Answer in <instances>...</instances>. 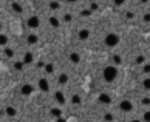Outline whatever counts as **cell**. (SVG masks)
I'll return each mask as SVG.
<instances>
[{"label": "cell", "mask_w": 150, "mask_h": 122, "mask_svg": "<svg viewBox=\"0 0 150 122\" xmlns=\"http://www.w3.org/2000/svg\"><path fill=\"white\" fill-rule=\"evenodd\" d=\"M53 71H54V65H53V64H47V66H45V73L51 74Z\"/></svg>", "instance_id": "19"}, {"label": "cell", "mask_w": 150, "mask_h": 122, "mask_svg": "<svg viewBox=\"0 0 150 122\" xmlns=\"http://www.w3.org/2000/svg\"><path fill=\"white\" fill-rule=\"evenodd\" d=\"M68 82V74L67 73H62L61 76H59V84L61 85H65Z\"/></svg>", "instance_id": "12"}, {"label": "cell", "mask_w": 150, "mask_h": 122, "mask_svg": "<svg viewBox=\"0 0 150 122\" xmlns=\"http://www.w3.org/2000/svg\"><path fill=\"white\" fill-rule=\"evenodd\" d=\"M142 22H144V23H150V12H145V14H144Z\"/></svg>", "instance_id": "27"}, {"label": "cell", "mask_w": 150, "mask_h": 122, "mask_svg": "<svg viewBox=\"0 0 150 122\" xmlns=\"http://www.w3.org/2000/svg\"><path fill=\"white\" fill-rule=\"evenodd\" d=\"M39 88H40V91H43V93H48L50 91V85H48V80L47 79H39Z\"/></svg>", "instance_id": "7"}, {"label": "cell", "mask_w": 150, "mask_h": 122, "mask_svg": "<svg viewBox=\"0 0 150 122\" xmlns=\"http://www.w3.org/2000/svg\"><path fill=\"white\" fill-rule=\"evenodd\" d=\"M142 103L144 105H150V99L149 97H142Z\"/></svg>", "instance_id": "33"}, {"label": "cell", "mask_w": 150, "mask_h": 122, "mask_svg": "<svg viewBox=\"0 0 150 122\" xmlns=\"http://www.w3.org/2000/svg\"><path fill=\"white\" fill-rule=\"evenodd\" d=\"M113 119H115V117H113L111 113H105V114H104V121L105 122H113Z\"/></svg>", "instance_id": "20"}, {"label": "cell", "mask_w": 150, "mask_h": 122, "mask_svg": "<svg viewBox=\"0 0 150 122\" xmlns=\"http://www.w3.org/2000/svg\"><path fill=\"white\" fill-rule=\"evenodd\" d=\"M125 17H127V19H133V17H135V14H133V12H127V14H125Z\"/></svg>", "instance_id": "34"}, {"label": "cell", "mask_w": 150, "mask_h": 122, "mask_svg": "<svg viewBox=\"0 0 150 122\" xmlns=\"http://www.w3.org/2000/svg\"><path fill=\"white\" fill-rule=\"evenodd\" d=\"M50 25H51L53 28H59L61 22H59V19H56V17H50Z\"/></svg>", "instance_id": "14"}, {"label": "cell", "mask_w": 150, "mask_h": 122, "mask_svg": "<svg viewBox=\"0 0 150 122\" xmlns=\"http://www.w3.org/2000/svg\"><path fill=\"white\" fill-rule=\"evenodd\" d=\"M34 91V87L31 84H25V85H22V88H20V93L23 94V96H30V94H33Z\"/></svg>", "instance_id": "5"}, {"label": "cell", "mask_w": 150, "mask_h": 122, "mask_svg": "<svg viewBox=\"0 0 150 122\" xmlns=\"http://www.w3.org/2000/svg\"><path fill=\"white\" fill-rule=\"evenodd\" d=\"M85 122H92V121H85Z\"/></svg>", "instance_id": "40"}, {"label": "cell", "mask_w": 150, "mask_h": 122, "mask_svg": "<svg viewBox=\"0 0 150 122\" xmlns=\"http://www.w3.org/2000/svg\"><path fill=\"white\" fill-rule=\"evenodd\" d=\"M142 73H150V64L144 65V68H142Z\"/></svg>", "instance_id": "32"}, {"label": "cell", "mask_w": 150, "mask_h": 122, "mask_svg": "<svg viewBox=\"0 0 150 122\" xmlns=\"http://www.w3.org/2000/svg\"><path fill=\"white\" fill-rule=\"evenodd\" d=\"M71 19H73L71 14H65V16H63V22H71Z\"/></svg>", "instance_id": "31"}, {"label": "cell", "mask_w": 150, "mask_h": 122, "mask_svg": "<svg viewBox=\"0 0 150 122\" xmlns=\"http://www.w3.org/2000/svg\"><path fill=\"white\" fill-rule=\"evenodd\" d=\"M54 99H56L59 103H65V102H67L65 94H63L62 91H56V93H54Z\"/></svg>", "instance_id": "10"}, {"label": "cell", "mask_w": 150, "mask_h": 122, "mask_svg": "<svg viewBox=\"0 0 150 122\" xmlns=\"http://www.w3.org/2000/svg\"><path fill=\"white\" fill-rule=\"evenodd\" d=\"M50 8H51V10H59V8H61V3L59 2H51L50 3Z\"/></svg>", "instance_id": "25"}, {"label": "cell", "mask_w": 150, "mask_h": 122, "mask_svg": "<svg viewBox=\"0 0 150 122\" xmlns=\"http://www.w3.org/2000/svg\"><path fill=\"white\" fill-rule=\"evenodd\" d=\"M50 113H51V116H54L56 119H57V117H61V116H62V111L59 110V108H51V111H50Z\"/></svg>", "instance_id": "17"}, {"label": "cell", "mask_w": 150, "mask_h": 122, "mask_svg": "<svg viewBox=\"0 0 150 122\" xmlns=\"http://www.w3.org/2000/svg\"><path fill=\"white\" fill-rule=\"evenodd\" d=\"M115 5L116 6H122V5H124V2H115Z\"/></svg>", "instance_id": "38"}, {"label": "cell", "mask_w": 150, "mask_h": 122, "mask_svg": "<svg viewBox=\"0 0 150 122\" xmlns=\"http://www.w3.org/2000/svg\"><path fill=\"white\" fill-rule=\"evenodd\" d=\"M142 87H144L145 90H150V77H145V79L142 80Z\"/></svg>", "instance_id": "22"}, {"label": "cell", "mask_w": 150, "mask_h": 122, "mask_svg": "<svg viewBox=\"0 0 150 122\" xmlns=\"http://www.w3.org/2000/svg\"><path fill=\"white\" fill-rule=\"evenodd\" d=\"M23 64H31V62H33V54L31 53H25V56H23Z\"/></svg>", "instance_id": "15"}, {"label": "cell", "mask_w": 150, "mask_h": 122, "mask_svg": "<svg viewBox=\"0 0 150 122\" xmlns=\"http://www.w3.org/2000/svg\"><path fill=\"white\" fill-rule=\"evenodd\" d=\"M5 113H6V114L10 116V117H12V116H16L17 111H16L14 107H6V108H5Z\"/></svg>", "instance_id": "13"}, {"label": "cell", "mask_w": 150, "mask_h": 122, "mask_svg": "<svg viewBox=\"0 0 150 122\" xmlns=\"http://www.w3.org/2000/svg\"><path fill=\"white\" fill-rule=\"evenodd\" d=\"M119 110L124 111V113L133 111V103H131V101H129V99H122L119 102Z\"/></svg>", "instance_id": "3"}, {"label": "cell", "mask_w": 150, "mask_h": 122, "mask_svg": "<svg viewBox=\"0 0 150 122\" xmlns=\"http://www.w3.org/2000/svg\"><path fill=\"white\" fill-rule=\"evenodd\" d=\"M56 122H67V121L63 119V117H57V119H56Z\"/></svg>", "instance_id": "37"}, {"label": "cell", "mask_w": 150, "mask_h": 122, "mask_svg": "<svg viewBox=\"0 0 150 122\" xmlns=\"http://www.w3.org/2000/svg\"><path fill=\"white\" fill-rule=\"evenodd\" d=\"M98 99H99V102H101V103H105V105H110V103L113 102V99H111L110 96H108L107 93H101Z\"/></svg>", "instance_id": "6"}, {"label": "cell", "mask_w": 150, "mask_h": 122, "mask_svg": "<svg viewBox=\"0 0 150 122\" xmlns=\"http://www.w3.org/2000/svg\"><path fill=\"white\" fill-rule=\"evenodd\" d=\"M78 37H79L81 40H87V39L90 37V29H87V28L81 29L79 33H78Z\"/></svg>", "instance_id": "9"}, {"label": "cell", "mask_w": 150, "mask_h": 122, "mask_svg": "<svg viewBox=\"0 0 150 122\" xmlns=\"http://www.w3.org/2000/svg\"><path fill=\"white\" fill-rule=\"evenodd\" d=\"M45 66L47 65H45L43 62H37V68H45Z\"/></svg>", "instance_id": "35"}, {"label": "cell", "mask_w": 150, "mask_h": 122, "mask_svg": "<svg viewBox=\"0 0 150 122\" xmlns=\"http://www.w3.org/2000/svg\"><path fill=\"white\" fill-rule=\"evenodd\" d=\"M0 43H2V47H6V43H8V36L2 34V37H0Z\"/></svg>", "instance_id": "24"}, {"label": "cell", "mask_w": 150, "mask_h": 122, "mask_svg": "<svg viewBox=\"0 0 150 122\" xmlns=\"http://www.w3.org/2000/svg\"><path fill=\"white\" fill-rule=\"evenodd\" d=\"M68 59H70V62H71V64H79V62H81V56H79L78 53H70Z\"/></svg>", "instance_id": "11"}, {"label": "cell", "mask_w": 150, "mask_h": 122, "mask_svg": "<svg viewBox=\"0 0 150 122\" xmlns=\"http://www.w3.org/2000/svg\"><path fill=\"white\" fill-rule=\"evenodd\" d=\"M98 8H99L98 3H90V11H96Z\"/></svg>", "instance_id": "30"}, {"label": "cell", "mask_w": 150, "mask_h": 122, "mask_svg": "<svg viewBox=\"0 0 150 122\" xmlns=\"http://www.w3.org/2000/svg\"><path fill=\"white\" fill-rule=\"evenodd\" d=\"M26 25H28L30 28L36 29V28H39V25H40V19H39L37 16H31V17L26 19Z\"/></svg>", "instance_id": "4"}, {"label": "cell", "mask_w": 150, "mask_h": 122, "mask_svg": "<svg viewBox=\"0 0 150 122\" xmlns=\"http://www.w3.org/2000/svg\"><path fill=\"white\" fill-rule=\"evenodd\" d=\"M130 122H141V121H139V119H131Z\"/></svg>", "instance_id": "39"}, {"label": "cell", "mask_w": 150, "mask_h": 122, "mask_svg": "<svg viewBox=\"0 0 150 122\" xmlns=\"http://www.w3.org/2000/svg\"><path fill=\"white\" fill-rule=\"evenodd\" d=\"M71 102L74 103V105H81V102H82V101H81V97L78 96V94H74V96H73V99H71Z\"/></svg>", "instance_id": "21"}, {"label": "cell", "mask_w": 150, "mask_h": 122, "mask_svg": "<svg viewBox=\"0 0 150 122\" xmlns=\"http://www.w3.org/2000/svg\"><path fill=\"white\" fill-rule=\"evenodd\" d=\"M11 8H12V11H16V12H22V11H23V6H22L20 3H12Z\"/></svg>", "instance_id": "16"}, {"label": "cell", "mask_w": 150, "mask_h": 122, "mask_svg": "<svg viewBox=\"0 0 150 122\" xmlns=\"http://www.w3.org/2000/svg\"><path fill=\"white\" fill-rule=\"evenodd\" d=\"M39 42V36H36V34H28L26 36V43L28 45H36Z\"/></svg>", "instance_id": "8"}, {"label": "cell", "mask_w": 150, "mask_h": 122, "mask_svg": "<svg viewBox=\"0 0 150 122\" xmlns=\"http://www.w3.org/2000/svg\"><path fill=\"white\" fill-rule=\"evenodd\" d=\"M102 77H104V80H105V82H108V84L115 82L116 77H118V68H116V66H113V65L105 66V68L102 70Z\"/></svg>", "instance_id": "1"}, {"label": "cell", "mask_w": 150, "mask_h": 122, "mask_svg": "<svg viewBox=\"0 0 150 122\" xmlns=\"http://www.w3.org/2000/svg\"><path fill=\"white\" fill-rule=\"evenodd\" d=\"M142 121H144V122H150V110L144 111V114H142Z\"/></svg>", "instance_id": "23"}, {"label": "cell", "mask_w": 150, "mask_h": 122, "mask_svg": "<svg viewBox=\"0 0 150 122\" xmlns=\"http://www.w3.org/2000/svg\"><path fill=\"white\" fill-rule=\"evenodd\" d=\"M113 62H115L116 65H119L121 62H122V60H121V56H118V54H115V56H113Z\"/></svg>", "instance_id": "28"}, {"label": "cell", "mask_w": 150, "mask_h": 122, "mask_svg": "<svg viewBox=\"0 0 150 122\" xmlns=\"http://www.w3.org/2000/svg\"><path fill=\"white\" fill-rule=\"evenodd\" d=\"M5 56H6L8 59L14 57V49H12V48H5Z\"/></svg>", "instance_id": "18"}, {"label": "cell", "mask_w": 150, "mask_h": 122, "mask_svg": "<svg viewBox=\"0 0 150 122\" xmlns=\"http://www.w3.org/2000/svg\"><path fill=\"white\" fill-rule=\"evenodd\" d=\"M90 14H92V11H90V10H85V11H82V16H90Z\"/></svg>", "instance_id": "36"}, {"label": "cell", "mask_w": 150, "mask_h": 122, "mask_svg": "<svg viewBox=\"0 0 150 122\" xmlns=\"http://www.w3.org/2000/svg\"><path fill=\"white\" fill-rule=\"evenodd\" d=\"M119 42H121V37H119V34H116V33H108L105 36V39H104V43H105V47H108V48L118 47Z\"/></svg>", "instance_id": "2"}, {"label": "cell", "mask_w": 150, "mask_h": 122, "mask_svg": "<svg viewBox=\"0 0 150 122\" xmlns=\"http://www.w3.org/2000/svg\"><path fill=\"white\" fill-rule=\"evenodd\" d=\"M144 60H145V57L144 56H136V59H135V64H144Z\"/></svg>", "instance_id": "26"}, {"label": "cell", "mask_w": 150, "mask_h": 122, "mask_svg": "<svg viewBox=\"0 0 150 122\" xmlns=\"http://www.w3.org/2000/svg\"><path fill=\"white\" fill-rule=\"evenodd\" d=\"M22 66H23V62H14V68L16 70H22Z\"/></svg>", "instance_id": "29"}]
</instances>
